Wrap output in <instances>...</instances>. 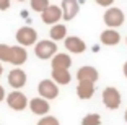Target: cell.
<instances>
[{"instance_id":"cell-14","label":"cell","mask_w":127,"mask_h":125,"mask_svg":"<svg viewBox=\"0 0 127 125\" xmlns=\"http://www.w3.org/2000/svg\"><path fill=\"white\" fill-rule=\"evenodd\" d=\"M28 60V52L25 47L21 46H13L11 47V52H10V63L11 65H15L16 68H20V65Z\"/></svg>"},{"instance_id":"cell-16","label":"cell","mask_w":127,"mask_h":125,"mask_svg":"<svg viewBox=\"0 0 127 125\" xmlns=\"http://www.w3.org/2000/svg\"><path fill=\"white\" fill-rule=\"evenodd\" d=\"M95 94V83H86V81H80L77 86V96L82 101L91 99Z\"/></svg>"},{"instance_id":"cell-30","label":"cell","mask_w":127,"mask_h":125,"mask_svg":"<svg viewBox=\"0 0 127 125\" xmlns=\"http://www.w3.org/2000/svg\"><path fill=\"white\" fill-rule=\"evenodd\" d=\"M126 42H127V37H126Z\"/></svg>"},{"instance_id":"cell-17","label":"cell","mask_w":127,"mask_h":125,"mask_svg":"<svg viewBox=\"0 0 127 125\" xmlns=\"http://www.w3.org/2000/svg\"><path fill=\"white\" fill-rule=\"evenodd\" d=\"M70 80H72V75L68 70H52V81L57 86L59 85H62V86L68 85Z\"/></svg>"},{"instance_id":"cell-8","label":"cell","mask_w":127,"mask_h":125,"mask_svg":"<svg viewBox=\"0 0 127 125\" xmlns=\"http://www.w3.org/2000/svg\"><path fill=\"white\" fill-rule=\"evenodd\" d=\"M41 18L42 23H46V25H52V26L57 25L62 20V8L57 7V5H49L41 13Z\"/></svg>"},{"instance_id":"cell-19","label":"cell","mask_w":127,"mask_h":125,"mask_svg":"<svg viewBox=\"0 0 127 125\" xmlns=\"http://www.w3.org/2000/svg\"><path fill=\"white\" fill-rule=\"evenodd\" d=\"M30 3H31V8H33L34 11H37V13H42V11L51 5L49 0H30Z\"/></svg>"},{"instance_id":"cell-27","label":"cell","mask_w":127,"mask_h":125,"mask_svg":"<svg viewBox=\"0 0 127 125\" xmlns=\"http://www.w3.org/2000/svg\"><path fill=\"white\" fill-rule=\"evenodd\" d=\"M2 73H3V67H2V63H0V76H2Z\"/></svg>"},{"instance_id":"cell-22","label":"cell","mask_w":127,"mask_h":125,"mask_svg":"<svg viewBox=\"0 0 127 125\" xmlns=\"http://www.w3.org/2000/svg\"><path fill=\"white\" fill-rule=\"evenodd\" d=\"M37 125H60V124L57 120V117H54V115H44L37 122Z\"/></svg>"},{"instance_id":"cell-26","label":"cell","mask_w":127,"mask_h":125,"mask_svg":"<svg viewBox=\"0 0 127 125\" xmlns=\"http://www.w3.org/2000/svg\"><path fill=\"white\" fill-rule=\"evenodd\" d=\"M122 70H124V76L127 78V62L124 63V67H122Z\"/></svg>"},{"instance_id":"cell-18","label":"cell","mask_w":127,"mask_h":125,"mask_svg":"<svg viewBox=\"0 0 127 125\" xmlns=\"http://www.w3.org/2000/svg\"><path fill=\"white\" fill-rule=\"evenodd\" d=\"M49 36H51V41H62L67 37V28L64 25H60V23H57V25H54L52 28H51V31H49Z\"/></svg>"},{"instance_id":"cell-29","label":"cell","mask_w":127,"mask_h":125,"mask_svg":"<svg viewBox=\"0 0 127 125\" xmlns=\"http://www.w3.org/2000/svg\"><path fill=\"white\" fill-rule=\"evenodd\" d=\"M16 2H25V0H16Z\"/></svg>"},{"instance_id":"cell-24","label":"cell","mask_w":127,"mask_h":125,"mask_svg":"<svg viewBox=\"0 0 127 125\" xmlns=\"http://www.w3.org/2000/svg\"><path fill=\"white\" fill-rule=\"evenodd\" d=\"M10 8V0H0V11H5Z\"/></svg>"},{"instance_id":"cell-20","label":"cell","mask_w":127,"mask_h":125,"mask_svg":"<svg viewBox=\"0 0 127 125\" xmlns=\"http://www.w3.org/2000/svg\"><path fill=\"white\" fill-rule=\"evenodd\" d=\"M82 125H101V115L99 114H88L83 117Z\"/></svg>"},{"instance_id":"cell-15","label":"cell","mask_w":127,"mask_h":125,"mask_svg":"<svg viewBox=\"0 0 127 125\" xmlns=\"http://www.w3.org/2000/svg\"><path fill=\"white\" fill-rule=\"evenodd\" d=\"M99 41H101V44H104V46H117L121 42V34L119 31L108 28V29H104L101 33Z\"/></svg>"},{"instance_id":"cell-23","label":"cell","mask_w":127,"mask_h":125,"mask_svg":"<svg viewBox=\"0 0 127 125\" xmlns=\"http://www.w3.org/2000/svg\"><path fill=\"white\" fill-rule=\"evenodd\" d=\"M95 2H96L98 5H101V7H108V8L114 3V0H95Z\"/></svg>"},{"instance_id":"cell-21","label":"cell","mask_w":127,"mask_h":125,"mask_svg":"<svg viewBox=\"0 0 127 125\" xmlns=\"http://www.w3.org/2000/svg\"><path fill=\"white\" fill-rule=\"evenodd\" d=\"M11 47L8 44H0V62H10Z\"/></svg>"},{"instance_id":"cell-3","label":"cell","mask_w":127,"mask_h":125,"mask_svg":"<svg viewBox=\"0 0 127 125\" xmlns=\"http://www.w3.org/2000/svg\"><path fill=\"white\" fill-rule=\"evenodd\" d=\"M121 102H122V96H121L119 89L114 88V86H108L103 91V104H104L108 109L116 110L119 109Z\"/></svg>"},{"instance_id":"cell-4","label":"cell","mask_w":127,"mask_h":125,"mask_svg":"<svg viewBox=\"0 0 127 125\" xmlns=\"http://www.w3.org/2000/svg\"><path fill=\"white\" fill-rule=\"evenodd\" d=\"M37 93H39V98H42V99H46V101H52L59 96V86H57L52 80L46 78V80L39 81Z\"/></svg>"},{"instance_id":"cell-6","label":"cell","mask_w":127,"mask_h":125,"mask_svg":"<svg viewBox=\"0 0 127 125\" xmlns=\"http://www.w3.org/2000/svg\"><path fill=\"white\" fill-rule=\"evenodd\" d=\"M7 104L13 110H25L28 106V98L21 91H11L7 94Z\"/></svg>"},{"instance_id":"cell-28","label":"cell","mask_w":127,"mask_h":125,"mask_svg":"<svg viewBox=\"0 0 127 125\" xmlns=\"http://www.w3.org/2000/svg\"><path fill=\"white\" fill-rule=\"evenodd\" d=\"M124 119H126V122H127V109H126V112H124Z\"/></svg>"},{"instance_id":"cell-2","label":"cell","mask_w":127,"mask_h":125,"mask_svg":"<svg viewBox=\"0 0 127 125\" xmlns=\"http://www.w3.org/2000/svg\"><path fill=\"white\" fill-rule=\"evenodd\" d=\"M104 25L108 26L109 29H116L119 26L124 25V20H126V15H124V11L117 7H109L108 10L104 11Z\"/></svg>"},{"instance_id":"cell-1","label":"cell","mask_w":127,"mask_h":125,"mask_svg":"<svg viewBox=\"0 0 127 125\" xmlns=\"http://www.w3.org/2000/svg\"><path fill=\"white\" fill-rule=\"evenodd\" d=\"M34 54L41 60H52V57L57 54V44L51 39H42L34 44Z\"/></svg>"},{"instance_id":"cell-25","label":"cell","mask_w":127,"mask_h":125,"mask_svg":"<svg viewBox=\"0 0 127 125\" xmlns=\"http://www.w3.org/2000/svg\"><path fill=\"white\" fill-rule=\"evenodd\" d=\"M3 99H7V94H5V89H3V86L0 85V102Z\"/></svg>"},{"instance_id":"cell-9","label":"cell","mask_w":127,"mask_h":125,"mask_svg":"<svg viewBox=\"0 0 127 125\" xmlns=\"http://www.w3.org/2000/svg\"><path fill=\"white\" fill-rule=\"evenodd\" d=\"M60 8H62V18L65 21H70V20H73L78 15V11H80L78 0H62Z\"/></svg>"},{"instance_id":"cell-5","label":"cell","mask_w":127,"mask_h":125,"mask_svg":"<svg viewBox=\"0 0 127 125\" xmlns=\"http://www.w3.org/2000/svg\"><path fill=\"white\" fill-rule=\"evenodd\" d=\"M16 42L21 47H28V46H34L37 42V33L31 28V26H21L16 31Z\"/></svg>"},{"instance_id":"cell-7","label":"cell","mask_w":127,"mask_h":125,"mask_svg":"<svg viewBox=\"0 0 127 125\" xmlns=\"http://www.w3.org/2000/svg\"><path fill=\"white\" fill-rule=\"evenodd\" d=\"M26 81H28V76L25 73V70H21V68L10 70V73H8V85L11 88H15V91H20L23 86L26 85Z\"/></svg>"},{"instance_id":"cell-10","label":"cell","mask_w":127,"mask_h":125,"mask_svg":"<svg viewBox=\"0 0 127 125\" xmlns=\"http://www.w3.org/2000/svg\"><path fill=\"white\" fill-rule=\"evenodd\" d=\"M64 44H65V49L72 54H83L86 50V44L82 37L77 36H67L64 39Z\"/></svg>"},{"instance_id":"cell-11","label":"cell","mask_w":127,"mask_h":125,"mask_svg":"<svg viewBox=\"0 0 127 125\" xmlns=\"http://www.w3.org/2000/svg\"><path fill=\"white\" fill-rule=\"evenodd\" d=\"M28 106H30V109H31V112H33V114L41 115V117L49 115V110H51L49 101L42 99V98H33V99L28 102Z\"/></svg>"},{"instance_id":"cell-13","label":"cell","mask_w":127,"mask_h":125,"mask_svg":"<svg viewBox=\"0 0 127 125\" xmlns=\"http://www.w3.org/2000/svg\"><path fill=\"white\" fill-rule=\"evenodd\" d=\"M51 65H52V70H68L72 67V57L64 52H57L51 60Z\"/></svg>"},{"instance_id":"cell-12","label":"cell","mask_w":127,"mask_h":125,"mask_svg":"<svg viewBox=\"0 0 127 125\" xmlns=\"http://www.w3.org/2000/svg\"><path fill=\"white\" fill-rule=\"evenodd\" d=\"M98 78H99V73L95 67L91 65H85L82 67L78 72H77V80L78 81H86V83H96Z\"/></svg>"}]
</instances>
